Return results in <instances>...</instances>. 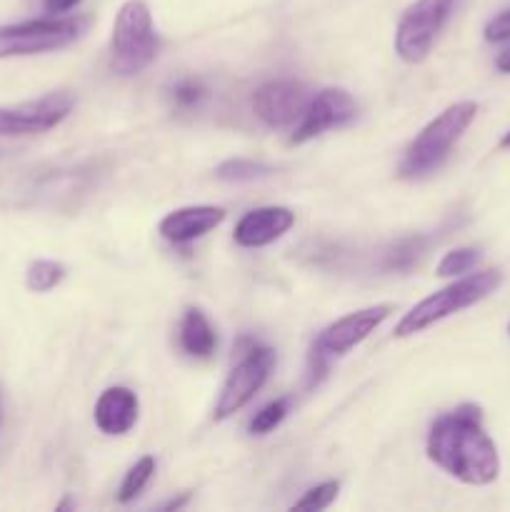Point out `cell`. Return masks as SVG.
Masks as SVG:
<instances>
[{
    "mask_svg": "<svg viewBox=\"0 0 510 512\" xmlns=\"http://www.w3.org/2000/svg\"><path fill=\"white\" fill-rule=\"evenodd\" d=\"M425 453L430 463L438 465L450 478L475 488L495 483L500 475L498 448L485 433L483 413L473 403L460 405L453 413L435 420Z\"/></svg>",
    "mask_w": 510,
    "mask_h": 512,
    "instance_id": "6da1fadb",
    "label": "cell"
},
{
    "mask_svg": "<svg viewBox=\"0 0 510 512\" xmlns=\"http://www.w3.org/2000/svg\"><path fill=\"white\" fill-rule=\"evenodd\" d=\"M478 115V103L463 100V103L448 105L440 115H435L405 150V158L400 163V178L420 180L440 168L448 160L450 150L455 148L465 130L473 125Z\"/></svg>",
    "mask_w": 510,
    "mask_h": 512,
    "instance_id": "7a4b0ae2",
    "label": "cell"
},
{
    "mask_svg": "<svg viewBox=\"0 0 510 512\" xmlns=\"http://www.w3.org/2000/svg\"><path fill=\"white\" fill-rule=\"evenodd\" d=\"M500 283H503V273L500 270H480V273L465 275V278L445 285L443 290L423 298L415 308H410L400 318V323L395 325V338L418 335L423 330H428L430 325L460 313V310L473 308L475 303L493 295L500 288Z\"/></svg>",
    "mask_w": 510,
    "mask_h": 512,
    "instance_id": "3957f363",
    "label": "cell"
},
{
    "mask_svg": "<svg viewBox=\"0 0 510 512\" xmlns=\"http://www.w3.org/2000/svg\"><path fill=\"white\" fill-rule=\"evenodd\" d=\"M160 48L153 25V13L143 0L120 5L110 35V68L123 78L138 75L155 60Z\"/></svg>",
    "mask_w": 510,
    "mask_h": 512,
    "instance_id": "277c9868",
    "label": "cell"
},
{
    "mask_svg": "<svg viewBox=\"0 0 510 512\" xmlns=\"http://www.w3.org/2000/svg\"><path fill=\"white\" fill-rule=\"evenodd\" d=\"M463 0H415L398 20L395 53L403 63L418 65L433 50L435 40L450 23Z\"/></svg>",
    "mask_w": 510,
    "mask_h": 512,
    "instance_id": "5b68a950",
    "label": "cell"
},
{
    "mask_svg": "<svg viewBox=\"0 0 510 512\" xmlns=\"http://www.w3.org/2000/svg\"><path fill=\"white\" fill-rule=\"evenodd\" d=\"M85 18H38L0 25V60L60 50L80 38Z\"/></svg>",
    "mask_w": 510,
    "mask_h": 512,
    "instance_id": "8992f818",
    "label": "cell"
},
{
    "mask_svg": "<svg viewBox=\"0 0 510 512\" xmlns=\"http://www.w3.org/2000/svg\"><path fill=\"white\" fill-rule=\"evenodd\" d=\"M275 365V350L268 345L253 343L243 353L240 363L230 370L225 378L223 390H220L218 400H215L213 418L228 420L230 415L240 413L255 395L260 393L265 383H268L270 373Z\"/></svg>",
    "mask_w": 510,
    "mask_h": 512,
    "instance_id": "52a82bcc",
    "label": "cell"
},
{
    "mask_svg": "<svg viewBox=\"0 0 510 512\" xmlns=\"http://www.w3.org/2000/svg\"><path fill=\"white\" fill-rule=\"evenodd\" d=\"M75 108V98L65 90L48 93L38 100L18 105H0V135L3 138H23L40 135L58 128Z\"/></svg>",
    "mask_w": 510,
    "mask_h": 512,
    "instance_id": "ba28073f",
    "label": "cell"
},
{
    "mask_svg": "<svg viewBox=\"0 0 510 512\" xmlns=\"http://www.w3.org/2000/svg\"><path fill=\"white\" fill-rule=\"evenodd\" d=\"M358 115V103L353 95L343 88H323L310 98L303 118L295 125V133L290 135V143L303 145L308 140L318 138L325 130L343 128Z\"/></svg>",
    "mask_w": 510,
    "mask_h": 512,
    "instance_id": "9c48e42d",
    "label": "cell"
},
{
    "mask_svg": "<svg viewBox=\"0 0 510 512\" xmlns=\"http://www.w3.org/2000/svg\"><path fill=\"white\" fill-rule=\"evenodd\" d=\"M390 313H393V305H370V308L355 310V313L330 323L315 338L313 350L325 358H340V355L358 348L365 338H370V333H375L388 320Z\"/></svg>",
    "mask_w": 510,
    "mask_h": 512,
    "instance_id": "30bf717a",
    "label": "cell"
},
{
    "mask_svg": "<svg viewBox=\"0 0 510 512\" xmlns=\"http://www.w3.org/2000/svg\"><path fill=\"white\" fill-rule=\"evenodd\" d=\"M310 98L295 80H270L260 85L253 95V110L268 128H290L298 125L308 108Z\"/></svg>",
    "mask_w": 510,
    "mask_h": 512,
    "instance_id": "8fae6325",
    "label": "cell"
},
{
    "mask_svg": "<svg viewBox=\"0 0 510 512\" xmlns=\"http://www.w3.org/2000/svg\"><path fill=\"white\" fill-rule=\"evenodd\" d=\"M295 225V213L283 205H268V208H255L245 213L235 225V243L240 248H265L283 238Z\"/></svg>",
    "mask_w": 510,
    "mask_h": 512,
    "instance_id": "7c38bea8",
    "label": "cell"
},
{
    "mask_svg": "<svg viewBox=\"0 0 510 512\" xmlns=\"http://www.w3.org/2000/svg\"><path fill=\"white\" fill-rule=\"evenodd\" d=\"M225 220V210L218 205H188L165 215L158 225V233L173 245H188L218 228Z\"/></svg>",
    "mask_w": 510,
    "mask_h": 512,
    "instance_id": "4fadbf2b",
    "label": "cell"
},
{
    "mask_svg": "<svg viewBox=\"0 0 510 512\" xmlns=\"http://www.w3.org/2000/svg\"><path fill=\"white\" fill-rule=\"evenodd\" d=\"M138 410V395L123 385H113V388L103 390L95 403V428L103 435H128L138 423Z\"/></svg>",
    "mask_w": 510,
    "mask_h": 512,
    "instance_id": "5bb4252c",
    "label": "cell"
},
{
    "mask_svg": "<svg viewBox=\"0 0 510 512\" xmlns=\"http://www.w3.org/2000/svg\"><path fill=\"white\" fill-rule=\"evenodd\" d=\"M178 340L183 353L190 355V358L208 360L213 358L215 348H218V335H215V328L210 325V320L205 318L203 310L198 308H190L188 313L183 315Z\"/></svg>",
    "mask_w": 510,
    "mask_h": 512,
    "instance_id": "9a60e30c",
    "label": "cell"
},
{
    "mask_svg": "<svg viewBox=\"0 0 510 512\" xmlns=\"http://www.w3.org/2000/svg\"><path fill=\"white\" fill-rule=\"evenodd\" d=\"M65 278V265L58 260H33L25 270V285L33 293H50L53 288H58Z\"/></svg>",
    "mask_w": 510,
    "mask_h": 512,
    "instance_id": "2e32d148",
    "label": "cell"
},
{
    "mask_svg": "<svg viewBox=\"0 0 510 512\" xmlns=\"http://www.w3.org/2000/svg\"><path fill=\"white\" fill-rule=\"evenodd\" d=\"M273 173H275L273 165L255 163V160H245V158H233L218 165L215 178L225 180V183H250V180L268 178V175Z\"/></svg>",
    "mask_w": 510,
    "mask_h": 512,
    "instance_id": "e0dca14e",
    "label": "cell"
},
{
    "mask_svg": "<svg viewBox=\"0 0 510 512\" xmlns=\"http://www.w3.org/2000/svg\"><path fill=\"white\" fill-rule=\"evenodd\" d=\"M425 248H428V238H423V235H413V238L400 240V243H395L393 248L388 250V255H385V268L398 270V273H408V270H413L415 265H418Z\"/></svg>",
    "mask_w": 510,
    "mask_h": 512,
    "instance_id": "ac0fdd59",
    "label": "cell"
},
{
    "mask_svg": "<svg viewBox=\"0 0 510 512\" xmlns=\"http://www.w3.org/2000/svg\"><path fill=\"white\" fill-rule=\"evenodd\" d=\"M153 475H155V458L145 455V458H140L138 463L125 473L123 483H120V490H118V503L123 505L133 503V500L143 493L145 485L150 483Z\"/></svg>",
    "mask_w": 510,
    "mask_h": 512,
    "instance_id": "d6986e66",
    "label": "cell"
},
{
    "mask_svg": "<svg viewBox=\"0 0 510 512\" xmlns=\"http://www.w3.org/2000/svg\"><path fill=\"white\" fill-rule=\"evenodd\" d=\"M290 413V398H278L273 403H268L265 408H260L258 413L253 415V420L248 423L250 435H268L288 418Z\"/></svg>",
    "mask_w": 510,
    "mask_h": 512,
    "instance_id": "ffe728a7",
    "label": "cell"
},
{
    "mask_svg": "<svg viewBox=\"0 0 510 512\" xmlns=\"http://www.w3.org/2000/svg\"><path fill=\"white\" fill-rule=\"evenodd\" d=\"M480 260L478 248H458L450 250V253L443 255V260L438 263V275L440 278H458V275H465L468 270H473Z\"/></svg>",
    "mask_w": 510,
    "mask_h": 512,
    "instance_id": "44dd1931",
    "label": "cell"
},
{
    "mask_svg": "<svg viewBox=\"0 0 510 512\" xmlns=\"http://www.w3.org/2000/svg\"><path fill=\"white\" fill-rule=\"evenodd\" d=\"M338 493H340L338 480L320 483V485H315V488H310L303 498L295 500L293 510H325L333 505V500L338 498Z\"/></svg>",
    "mask_w": 510,
    "mask_h": 512,
    "instance_id": "7402d4cb",
    "label": "cell"
},
{
    "mask_svg": "<svg viewBox=\"0 0 510 512\" xmlns=\"http://www.w3.org/2000/svg\"><path fill=\"white\" fill-rule=\"evenodd\" d=\"M203 98H205V88L200 80L185 78L173 88V100L178 108H195V105H200V100Z\"/></svg>",
    "mask_w": 510,
    "mask_h": 512,
    "instance_id": "603a6c76",
    "label": "cell"
},
{
    "mask_svg": "<svg viewBox=\"0 0 510 512\" xmlns=\"http://www.w3.org/2000/svg\"><path fill=\"white\" fill-rule=\"evenodd\" d=\"M485 40H488V43H505V40H510V8L495 15V18L485 25Z\"/></svg>",
    "mask_w": 510,
    "mask_h": 512,
    "instance_id": "cb8c5ba5",
    "label": "cell"
},
{
    "mask_svg": "<svg viewBox=\"0 0 510 512\" xmlns=\"http://www.w3.org/2000/svg\"><path fill=\"white\" fill-rule=\"evenodd\" d=\"M78 3L80 0H45V10L53 15H60V13H68V10H73Z\"/></svg>",
    "mask_w": 510,
    "mask_h": 512,
    "instance_id": "d4e9b609",
    "label": "cell"
},
{
    "mask_svg": "<svg viewBox=\"0 0 510 512\" xmlns=\"http://www.w3.org/2000/svg\"><path fill=\"white\" fill-rule=\"evenodd\" d=\"M495 68L500 70V73H508L510 75V48H505L503 53L495 58Z\"/></svg>",
    "mask_w": 510,
    "mask_h": 512,
    "instance_id": "484cf974",
    "label": "cell"
},
{
    "mask_svg": "<svg viewBox=\"0 0 510 512\" xmlns=\"http://www.w3.org/2000/svg\"><path fill=\"white\" fill-rule=\"evenodd\" d=\"M185 500H188V495H183V498H180V500H170V503L165 505V510H178V508H183Z\"/></svg>",
    "mask_w": 510,
    "mask_h": 512,
    "instance_id": "4316f807",
    "label": "cell"
},
{
    "mask_svg": "<svg viewBox=\"0 0 510 512\" xmlns=\"http://www.w3.org/2000/svg\"><path fill=\"white\" fill-rule=\"evenodd\" d=\"M500 148H510V133H505L503 138H500Z\"/></svg>",
    "mask_w": 510,
    "mask_h": 512,
    "instance_id": "83f0119b",
    "label": "cell"
},
{
    "mask_svg": "<svg viewBox=\"0 0 510 512\" xmlns=\"http://www.w3.org/2000/svg\"><path fill=\"white\" fill-rule=\"evenodd\" d=\"M0 423H3V393H0Z\"/></svg>",
    "mask_w": 510,
    "mask_h": 512,
    "instance_id": "f1b7e54d",
    "label": "cell"
},
{
    "mask_svg": "<svg viewBox=\"0 0 510 512\" xmlns=\"http://www.w3.org/2000/svg\"><path fill=\"white\" fill-rule=\"evenodd\" d=\"M508 330H510V328H508Z\"/></svg>",
    "mask_w": 510,
    "mask_h": 512,
    "instance_id": "f546056e",
    "label": "cell"
}]
</instances>
